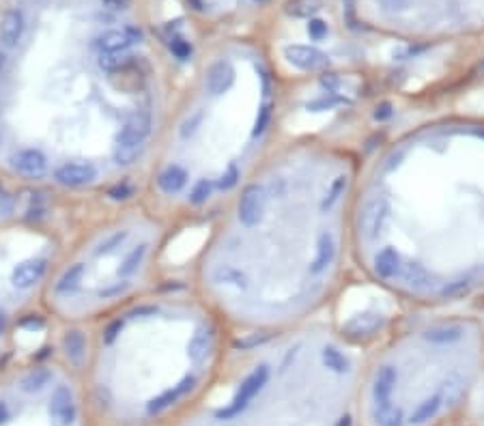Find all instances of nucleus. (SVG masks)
<instances>
[{
	"label": "nucleus",
	"instance_id": "nucleus-1",
	"mask_svg": "<svg viewBox=\"0 0 484 426\" xmlns=\"http://www.w3.org/2000/svg\"><path fill=\"white\" fill-rule=\"evenodd\" d=\"M362 151L323 132H286L211 220L192 288L243 338L325 319L353 272Z\"/></svg>",
	"mask_w": 484,
	"mask_h": 426
},
{
	"label": "nucleus",
	"instance_id": "nucleus-2",
	"mask_svg": "<svg viewBox=\"0 0 484 426\" xmlns=\"http://www.w3.org/2000/svg\"><path fill=\"white\" fill-rule=\"evenodd\" d=\"M353 272L403 310L484 293V116L430 112L362 155Z\"/></svg>",
	"mask_w": 484,
	"mask_h": 426
},
{
	"label": "nucleus",
	"instance_id": "nucleus-3",
	"mask_svg": "<svg viewBox=\"0 0 484 426\" xmlns=\"http://www.w3.org/2000/svg\"><path fill=\"white\" fill-rule=\"evenodd\" d=\"M291 95L256 50L222 48L177 89L140 198L172 226L213 220L289 132Z\"/></svg>",
	"mask_w": 484,
	"mask_h": 426
},
{
	"label": "nucleus",
	"instance_id": "nucleus-4",
	"mask_svg": "<svg viewBox=\"0 0 484 426\" xmlns=\"http://www.w3.org/2000/svg\"><path fill=\"white\" fill-rule=\"evenodd\" d=\"M484 375V321L465 310H405L366 347L360 426H446Z\"/></svg>",
	"mask_w": 484,
	"mask_h": 426
},
{
	"label": "nucleus",
	"instance_id": "nucleus-5",
	"mask_svg": "<svg viewBox=\"0 0 484 426\" xmlns=\"http://www.w3.org/2000/svg\"><path fill=\"white\" fill-rule=\"evenodd\" d=\"M50 415L59 426H71L75 422L78 409L73 403V394L67 386H59L50 398Z\"/></svg>",
	"mask_w": 484,
	"mask_h": 426
},
{
	"label": "nucleus",
	"instance_id": "nucleus-6",
	"mask_svg": "<svg viewBox=\"0 0 484 426\" xmlns=\"http://www.w3.org/2000/svg\"><path fill=\"white\" fill-rule=\"evenodd\" d=\"M286 11L293 18H313L321 11V0H289Z\"/></svg>",
	"mask_w": 484,
	"mask_h": 426
},
{
	"label": "nucleus",
	"instance_id": "nucleus-7",
	"mask_svg": "<svg viewBox=\"0 0 484 426\" xmlns=\"http://www.w3.org/2000/svg\"><path fill=\"white\" fill-rule=\"evenodd\" d=\"M7 415H9V413H7V405H5V403H0V424H3V422L7 420Z\"/></svg>",
	"mask_w": 484,
	"mask_h": 426
}]
</instances>
